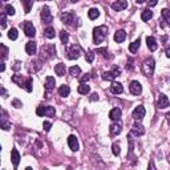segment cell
Instances as JSON below:
<instances>
[{
    "mask_svg": "<svg viewBox=\"0 0 170 170\" xmlns=\"http://www.w3.org/2000/svg\"><path fill=\"white\" fill-rule=\"evenodd\" d=\"M106 35H108V27L106 25L96 27L95 31H93V41H95L96 45H98V44H101L104 41Z\"/></svg>",
    "mask_w": 170,
    "mask_h": 170,
    "instance_id": "6da1fadb",
    "label": "cell"
},
{
    "mask_svg": "<svg viewBox=\"0 0 170 170\" xmlns=\"http://www.w3.org/2000/svg\"><path fill=\"white\" fill-rule=\"evenodd\" d=\"M154 68H155V62H154V60L151 59V57L146 59L144 62H142V65H141V70H142V73H144L145 76H151V74H153Z\"/></svg>",
    "mask_w": 170,
    "mask_h": 170,
    "instance_id": "7a4b0ae2",
    "label": "cell"
},
{
    "mask_svg": "<svg viewBox=\"0 0 170 170\" xmlns=\"http://www.w3.org/2000/svg\"><path fill=\"white\" fill-rule=\"evenodd\" d=\"M81 53H83V51H81V48H80L79 44H73V45L68 49V59L76 60L81 56Z\"/></svg>",
    "mask_w": 170,
    "mask_h": 170,
    "instance_id": "3957f363",
    "label": "cell"
},
{
    "mask_svg": "<svg viewBox=\"0 0 170 170\" xmlns=\"http://www.w3.org/2000/svg\"><path fill=\"white\" fill-rule=\"evenodd\" d=\"M55 85H56L55 79H53L52 76H48L45 79V97L47 98L51 97V93L53 92V89H55Z\"/></svg>",
    "mask_w": 170,
    "mask_h": 170,
    "instance_id": "277c9868",
    "label": "cell"
},
{
    "mask_svg": "<svg viewBox=\"0 0 170 170\" xmlns=\"http://www.w3.org/2000/svg\"><path fill=\"white\" fill-rule=\"evenodd\" d=\"M55 53H56L55 45H52V44L45 45L44 48H41V59H49V57L55 56Z\"/></svg>",
    "mask_w": 170,
    "mask_h": 170,
    "instance_id": "5b68a950",
    "label": "cell"
},
{
    "mask_svg": "<svg viewBox=\"0 0 170 170\" xmlns=\"http://www.w3.org/2000/svg\"><path fill=\"white\" fill-rule=\"evenodd\" d=\"M41 21L45 24H51L53 21V16L51 11H49V7L48 6H44L43 10H41Z\"/></svg>",
    "mask_w": 170,
    "mask_h": 170,
    "instance_id": "8992f818",
    "label": "cell"
},
{
    "mask_svg": "<svg viewBox=\"0 0 170 170\" xmlns=\"http://www.w3.org/2000/svg\"><path fill=\"white\" fill-rule=\"evenodd\" d=\"M145 113H146V110H145L144 106L138 105L137 108L133 110V118L136 120V121H141V120L145 117Z\"/></svg>",
    "mask_w": 170,
    "mask_h": 170,
    "instance_id": "52a82bcc",
    "label": "cell"
},
{
    "mask_svg": "<svg viewBox=\"0 0 170 170\" xmlns=\"http://www.w3.org/2000/svg\"><path fill=\"white\" fill-rule=\"evenodd\" d=\"M23 28H24V32L28 37H33L35 35H36V29H35V27L31 21H25L23 24Z\"/></svg>",
    "mask_w": 170,
    "mask_h": 170,
    "instance_id": "ba28073f",
    "label": "cell"
},
{
    "mask_svg": "<svg viewBox=\"0 0 170 170\" xmlns=\"http://www.w3.org/2000/svg\"><path fill=\"white\" fill-rule=\"evenodd\" d=\"M129 89H130V93H132V95L138 96V95H141V92H142V85L138 83V81H132Z\"/></svg>",
    "mask_w": 170,
    "mask_h": 170,
    "instance_id": "9c48e42d",
    "label": "cell"
},
{
    "mask_svg": "<svg viewBox=\"0 0 170 170\" xmlns=\"http://www.w3.org/2000/svg\"><path fill=\"white\" fill-rule=\"evenodd\" d=\"M126 7H128L126 0H117V2H114L113 4H112V8H113L114 11H122Z\"/></svg>",
    "mask_w": 170,
    "mask_h": 170,
    "instance_id": "30bf717a",
    "label": "cell"
},
{
    "mask_svg": "<svg viewBox=\"0 0 170 170\" xmlns=\"http://www.w3.org/2000/svg\"><path fill=\"white\" fill-rule=\"evenodd\" d=\"M169 106V98L166 95H164V93H161L159 97H158V108L159 109H165Z\"/></svg>",
    "mask_w": 170,
    "mask_h": 170,
    "instance_id": "8fae6325",
    "label": "cell"
},
{
    "mask_svg": "<svg viewBox=\"0 0 170 170\" xmlns=\"http://www.w3.org/2000/svg\"><path fill=\"white\" fill-rule=\"evenodd\" d=\"M132 134L133 136H144L145 134V129H144V126L142 125H140V124H134L133 125V128H132Z\"/></svg>",
    "mask_w": 170,
    "mask_h": 170,
    "instance_id": "7c38bea8",
    "label": "cell"
},
{
    "mask_svg": "<svg viewBox=\"0 0 170 170\" xmlns=\"http://www.w3.org/2000/svg\"><path fill=\"white\" fill-rule=\"evenodd\" d=\"M68 145L70 147V150H73V151L79 150V141H77V138H76V136H69L68 137Z\"/></svg>",
    "mask_w": 170,
    "mask_h": 170,
    "instance_id": "4fadbf2b",
    "label": "cell"
},
{
    "mask_svg": "<svg viewBox=\"0 0 170 170\" xmlns=\"http://www.w3.org/2000/svg\"><path fill=\"white\" fill-rule=\"evenodd\" d=\"M146 44H147V48L150 49L151 52H154L155 49L158 48V44H157V40H155L153 36H149L146 39Z\"/></svg>",
    "mask_w": 170,
    "mask_h": 170,
    "instance_id": "5bb4252c",
    "label": "cell"
},
{
    "mask_svg": "<svg viewBox=\"0 0 170 170\" xmlns=\"http://www.w3.org/2000/svg\"><path fill=\"white\" fill-rule=\"evenodd\" d=\"M109 117H110V120H113V121H120V118H121V109L113 108L109 113Z\"/></svg>",
    "mask_w": 170,
    "mask_h": 170,
    "instance_id": "9a60e30c",
    "label": "cell"
},
{
    "mask_svg": "<svg viewBox=\"0 0 170 170\" xmlns=\"http://www.w3.org/2000/svg\"><path fill=\"white\" fill-rule=\"evenodd\" d=\"M61 21L65 25H70L72 24V21H73V15L72 13H69V12H64L61 15Z\"/></svg>",
    "mask_w": 170,
    "mask_h": 170,
    "instance_id": "2e32d148",
    "label": "cell"
},
{
    "mask_svg": "<svg viewBox=\"0 0 170 170\" xmlns=\"http://www.w3.org/2000/svg\"><path fill=\"white\" fill-rule=\"evenodd\" d=\"M121 130H122V126H121V124H120L118 121L116 124L110 125V134H112V136H117V134L121 133Z\"/></svg>",
    "mask_w": 170,
    "mask_h": 170,
    "instance_id": "e0dca14e",
    "label": "cell"
},
{
    "mask_svg": "<svg viewBox=\"0 0 170 170\" xmlns=\"http://www.w3.org/2000/svg\"><path fill=\"white\" fill-rule=\"evenodd\" d=\"M11 159H12L13 166H15V168L19 166V162H20V154H19V151H17V149H13V150H12V153H11Z\"/></svg>",
    "mask_w": 170,
    "mask_h": 170,
    "instance_id": "ac0fdd59",
    "label": "cell"
},
{
    "mask_svg": "<svg viewBox=\"0 0 170 170\" xmlns=\"http://www.w3.org/2000/svg\"><path fill=\"white\" fill-rule=\"evenodd\" d=\"M36 49H37V45H36V43H35V41L27 43V45H25V52L28 53V55H35V53H36Z\"/></svg>",
    "mask_w": 170,
    "mask_h": 170,
    "instance_id": "d6986e66",
    "label": "cell"
},
{
    "mask_svg": "<svg viewBox=\"0 0 170 170\" xmlns=\"http://www.w3.org/2000/svg\"><path fill=\"white\" fill-rule=\"evenodd\" d=\"M110 91L112 93H114V95H120V93L124 92V88H122V84L121 83H113L110 87Z\"/></svg>",
    "mask_w": 170,
    "mask_h": 170,
    "instance_id": "ffe728a7",
    "label": "cell"
},
{
    "mask_svg": "<svg viewBox=\"0 0 170 170\" xmlns=\"http://www.w3.org/2000/svg\"><path fill=\"white\" fill-rule=\"evenodd\" d=\"M125 39H126V32H125V31L120 29L114 33V41L116 43H122Z\"/></svg>",
    "mask_w": 170,
    "mask_h": 170,
    "instance_id": "44dd1931",
    "label": "cell"
},
{
    "mask_svg": "<svg viewBox=\"0 0 170 170\" xmlns=\"http://www.w3.org/2000/svg\"><path fill=\"white\" fill-rule=\"evenodd\" d=\"M55 72L57 76H64L65 72H66V68H65V64H62V62H59V64L55 65Z\"/></svg>",
    "mask_w": 170,
    "mask_h": 170,
    "instance_id": "7402d4cb",
    "label": "cell"
},
{
    "mask_svg": "<svg viewBox=\"0 0 170 170\" xmlns=\"http://www.w3.org/2000/svg\"><path fill=\"white\" fill-rule=\"evenodd\" d=\"M44 36H45L47 39H53L56 36V31L53 27H47L45 29H44Z\"/></svg>",
    "mask_w": 170,
    "mask_h": 170,
    "instance_id": "603a6c76",
    "label": "cell"
},
{
    "mask_svg": "<svg viewBox=\"0 0 170 170\" xmlns=\"http://www.w3.org/2000/svg\"><path fill=\"white\" fill-rule=\"evenodd\" d=\"M69 93H70V88L68 87V85H61V87L59 88V95H60L61 97L69 96Z\"/></svg>",
    "mask_w": 170,
    "mask_h": 170,
    "instance_id": "cb8c5ba5",
    "label": "cell"
},
{
    "mask_svg": "<svg viewBox=\"0 0 170 170\" xmlns=\"http://www.w3.org/2000/svg\"><path fill=\"white\" fill-rule=\"evenodd\" d=\"M141 45V41H140V39H137V40H134V41L129 45V51H130V53H136L138 51V48H140Z\"/></svg>",
    "mask_w": 170,
    "mask_h": 170,
    "instance_id": "d4e9b609",
    "label": "cell"
},
{
    "mask_svg": "<svg viewBox=\"0 0 170 170\" xmlns=\"http://www.w3.org/2000/svg\"><path fill=\"white\" fill-rule=\"evenodd\" d=\"M3 113H4V117H2V121H0V125H2V129L3 130H8V129H11V122H8L7 121V117H6V112L3 110Z\"/></svg>",
    "mask_w": 170,
    "mask_h": 170,
    "instance_id": "484cf974",
    "label": "cell"
},
{
    "mask_svg": "<svg viewBox=\"0 0 170 170\" xmlns=\"http://www.w3.org/2000/svg\"><path fill=\"white\" fill-rule=\"evenodd\" d=\"M117 77V76L114 74L113 70H110V72H104L102 73V79L105 80V81H113V80Z\"/></svg>",
    "mask_w": 170,
    "mask_h": 170,
    "instance_id": "4316f807",
    "label": "cell"
},
{
    "mask_svg": "<svg viewBox=\"0 0 170 170\" xmlns=\"http://www.w3.org/2000/svg\"><path fill=\"white\" fill-rule=\"evenodd\" d=\"M88 16H89V19H91V20H95V19H97V17L100 16V11H98L97 8H91L89 12H88Z\"/></svg>",
    "mask_w": 170,
    "mask_h": 170,
    "instance_id": "83f0119b",
    "label": "cell"
},
{
    "mask_svg": "<svg viewBox=\"0 0 170 170\" xmlns=\"http://www.w3.org/2000/svg\"><path fill=\"white\" fill-rule=\"evenodd\" d=\"M80 73H81V69H80V66L77 65H73L69 68V74L73 76V77H77V76H80Z\"/></svg>",
    "mask_w": 170,
    "mask_h": 170,
    "instance_id": "f1b7e54d",
    "label": "cell"
},
{
    "mask_svg": "<svg viewBox=\"0 0 170 170\" xmlns=\"http://www.w3.org/2000/svg\"><path fill=\"white\" fill-rule=\"evenodd\" d=\"M21 2H23V6H24V12L29 13L31 8H32V4H33V0H21Z\"/></svg>",
    "mask_w": 170,
    "mask_h": 170,
    "instance_id": "f546056e",
    "label": "cell"
},
{
    "mask_svg": "<svg viewBox=\"0 0 170 170\" xmlns=\"http://www.w3.org/2000/svg\"><path fill=\"white\" fill-rule=\"evenodd\" d=\"M151 17H153V12H151L150 10H145L144 12H142V15H141V19L144 21H149Z\"/></svg>",
    "mask_w": 170,
    "mask_h": 170,
    "instance_id": "4dcf8cb0",
    "label": "cell"
},
{
    "mask_svg": "<svg viewBox=\"0 0 170 170\" xmlns=\"http://www.w3.org/2000/svg\"><path fill=\"white\" fill-rule=\"evenodd\" d=\"M77 91H79L80 95H88L89 91H91V88H89V85H87V84H81Z\"/></svg>",
    "mask_w": 170,
    "mask_h": 170,
    "instance_id": "1f68e13d",
    "label": "cell"
},
{
    "mask_svg": "<svg viewBox=\"0 0 170 170\" xmlns=\"http://www.w3.org/2000/svg\"><path fill=\"white\" fill-rule=\"evenodd\" d=\"M12 81L16 83L17 85H20V87H24V84H25V81H23V77H21V74L12 76Z\"/></svg>",
    "mask_w": 170,
    "mask_h": 170,
    "instance_id": "d6a6232c",
    "label": "cell"
},
{
    "mask_svg": "<svg viewBox=\"0 0 170 170\" xmlns=\"http://www.w3.org/2000/svg\"><path fill=\"white\" fill-rule=\"evenodd\" d=\"M56 114V110L53 106H45V117H53Z\"/></svg>",
    "mask_w": 170,
    "mask_h": 170,
    "instance_id": "836d02e7",
    "label": "cell"
},
{
    "mask_svg": "<svg viewBox=\"0 0 170 170\" xmlns=\"http://www.w3.org/2000/svg\"><path fill=\"white\" fill-rule=\"evenodd\" d=\"M60 39H61V43L62 44H66L68 43V40H69V35L66 31H61L60 32Z\"/></svg>",
    "mask_w": 170,
    "mask_h": 170,
    "instance_id": "e575fe53",
    "label": "cell"
},
{
    "mask_svg": "<svg viewBox=\"0 0 170 170\" xmlns=\"http://www.w3.org/2000/svg\"><path fill=\"white\" fill-rule=\"evenodd\" d=\"M17 36H19V33H17V29H16V28H11L10 32H8V37H10L11 40H16Z\"/></svg>",
    "mask_w": 170,
    "mask_h": 170,
    "instance_id": "d590c367",
    "label": "cell"
},
{
    "mask_svg": "<svg viewBox=\"0 0 170 170\" xmlns=\"http://www.w3.org/2000/svg\"><path fill=\"white\" fill-rule=\"evenodd\" d=\"M162 17H164V21H168V23H170V10H168V8H164V10H162Z\"/></svg>",
    "mask_w": 170,
    "mask_h": 170,
    "instance_id": "8d00e7d4",
    "label": "cell"
},
{
    "mask_svg": "<svg viewBox=\"0 0 170 170\" xmlns=\"http://www.w3.org/2000/svg\"><path fill=\"white\" fill-rule=\"evenodd\" d=\"M32 84H33V81H32V79H31V77H28V79L25 80L24 87L27 89V92H32Z\"/></svg>",
    "mask_w": 170,
    "mask_h": 170,
    "instance_id": "74e56055",
    "label": "cell"
},
{
    "mask_svg": "<svg viewBox=\"0 0 170 170\" xmlns=\"http://www.w3.org/2000/svg\"><path fill=\"white\" fill-rule=\"evenodd\" d=\"M85 59H87L88 62H93V60H95V52H92V51H89L85 53Z\"/></svg>",
    "mask_w": 170,
    "mask_h": 170,
    "instance_id": "f35d334b",
    "label": "cell"
},
{
    "mask_svg": "<svg viewBox=\"0 0 170 170\" xmlns=\"http://www.w3.org/2000/svg\"><path fill=\"white\" fill-rule=\"evenodd\" d=\"M36 114L39 116V117H43V116H45V106H43V105L37 106V109H36Z\"/></svg>",
    "mask_w": 170,
    "mask_h": 170,
    "instance_id": "ab89813d",
    "label": "cell"
},
{
    "mask_svg": "<svg viewBox=\"0 0 170 170\" xmlns=\"http://www.w3.org/2000/svg\"><path fill=\"white\" fill-rule=\"evenodd\" d=\"M6 13L7 15H10V16H13L15 15V8L8 4V6H6Z\"/></svg>",
    "mask_w": 170,
    "mask_h": 170,
    "instance_id": "60d3db41",
    "label": "cell"
},
{
    "mask_svg": "<svg viewBox=\"0 0 170 170\" xmlns=\"http://www.w3.org/2000/svg\"><path fill=\"white\" fill-rule=\"evenodd\" d=\"M112 151H113V154L114 155H118L120 154V145L118 144H113V146H112Z\"/></svg>",
    "mask_w": 170,
    "mask_h": 170,
    "instance_id": "b9f144b4",
    "label": "cell"
},
{
    "mask_svg": "<svg viewBox=\"0 0 170 170\" xmlns=\"http://www.w3.org/2000/svg\"><path fill=\"white\" fill-rule=\"evenodd\" d=\"M0 47H2V57H3V59H6L7 55H8V48L4 45V44H2Z\"/></svg>",
    "mask_w": 170,
    "mask_h": 170,
    "instance_id": "7bdbcfd3",
    "label": "cell"
},
{
    "mask_svg": "<svg viewBox=\"0 0 170 170\" xmlns=\"http://www.w3.org/2000/svg\"><path fill=\"white\" fill-rule=\"evenodd\" d=\"M12 105L15 106V108H21V106H23V104H21V101H19V100H17V98H15V100L12 101Z\"/></svg>",
    "mask_w": 170,
    "mask_h": 170,
    "instance_id": "ee69618b",
    "label": "cell"
},
{
    "mask_svg": "<svg viewBox=\"0 0 170 170\" xmlns=\"http://www.w3.org/2000/svg\"><path fill=\"white\" fill-rule=\"evenodd\" d=\"M43 126H44V130H45V132H49V130H51V128H52V124L48 122V121H45V122L43 124Z\"/></svg>",
    "mask_w": 170,
    "mask_h": 170,
    "instance_id": "f6af8a7d",
    "label": "cell"
},
{
    "mask_svg": "<svg viewBox=\"0 0 170 170\" xmlns=\"http://www.w3.org/2000/svg\"><path fill=\"white\" fill-rule=\"evenodd\" d=\"M6 27H7V19H6V15L3 13V15H2V28L4 29Z\"/></svg>",
    "mask_w": 170,
    "mask_h": 170,
    "instance_id": "bcb514c9",
    "label": "cell"
},
{
    "mask_svg": "<svg viewBox=\"0 0 170 170\" xmlns=\"http://www.w3.org/2000/svg\"><path fill=\"white\" fill-rule=\"evenodd\" d=\"M89 79H91V76H89V73L88 74H85V76H83V77L81 79H80V81H81V84H85V83H87L88 81V80Z\"/></svg>",
    "mask_w": 170,
    "mask_h": 170,
    "instance_id": "7dc6e473",
    "label": "cell"
},
{
    "mask_svg": "<svg viewBox=\"0 0 170 170\" xmlns=\"http://www.w3.org/2000/svg\"><path fill=\"white\" fill-rule=\"evenodd\" d=\"M147 4H149V7H154V6H157V3H158V0H146Z\"/></svg>",
    "mask_w": 170,
    "mask_h": 170,
    "instance_id": "c3c4849f",
    "label": "cell"
},
{
    "mask_svg": "<svg viewBox=\"0 0 170 170\" xmlns=\"http://www.w3.org/2000/svg\"><path fill=\"white\" fill-rule=\"evenodd\" d=\"M21 68V62L20 61H15L13 62V69L17 70V69H20Z\"/></svg>",
    "mask_w": 170,
    "mask_h": 170,
    "instance_id": "681fc988",
    "label": "cell"
},
{
    "mask_svg": "<svg viewBox=\"0 0 170 170\" xmlns=\"http://www.w3.org/2000/svg\"><path fill=\"white\" fill-rule=\"evenodd\" d=\"M113 72H114L116 76H120V74H121V68H120V66H114V68H113Z\"/></svg>",
    "mask_w": 170,
    "mask_h": 170,
    "instance_id": "f907efd6",
    "label": "cell"
},
{
    "mask_svg": "<svg viewBox=\"0 0 170 170\" xmlns=\"http://www.w3.org/2000/svg\"><path fill=\"white\" fill-rule=\"evenodd\" d=\"M126 69H128V70H132V69H133V60H128Z\"/></svg>",
    "mask_w": 170,
    "mask_h": 170,
    "instance_id": "816d5d0a",
    "label": "cell"
},
{
    "mask_svg": "<svg viewBox=\"0 0 170 170\" xmlns=\"http://www.w3.org/2000/svg\"><path fill=\"white\" fill-rule=\"evenodd\" d=\"M96 53H101V55H104V56H105V53H106V48H100V49H97Z\"/></svg>",
    "mask_w": 170,
    "mask_h": 170,
    "instance_id": "f5cc1de1",
    "label": "cell"
},
{
    "mask_svg": "<svg viewBox=\"0 0 170 170\" xmlns=\"http://www.w3.org/2000/svg\"><path fill=\"white\" fill-rule=\"evenodd\" d=\"M91 100H92V101H97V100H98V95H97V93H93L92 97H91Z\"/></svg>",
    "mask_w": 170,
    "mask_h": 170,
    "instance_id": "db71d44e",
    "label": "cell"
},
{
    "mask_svg": "<svg viewBox=\"0 0 170 170\" xmlns=\"http://www.w3.org/2000/svg\"><path fill=\"white\" fill-rule=\"evenodd\" d=\"M2 95H3V97H7V91L4 88H2Z\"/></svg>",
    "mask_w": 170,
    "mask_h": 170,
    "instance_id": "11a10c76",
    "label": "cell"
},
{
    "mask_svg": "<svg viewBox=\"0 0 170 170\" xmlns=\"http://www.w3.org/2000/svg\"><path fill=\"white\" fill-rule=\"evenodd\" d=\"M166 56L170 59V48H168V49H166Z\"/></svg>",
    "mask_w": 170,
    "mask_h": 170,
    "instance_id": "9f6ffc18",
    "label": "cell"
},
{
    "mask_svg": "<svg viewBox=\"0 0 170 170\" xmlns=\"http://www.w3.org/2000/svg\"><path fill=\"white\" fill-rule=\"evenodd\" d=\"M166 120H168V122H169V125H170V113L166 114Z\"/></svg>",
    "mask_w": 170,
    "mask_h": 170,
    "instance_id": "6f0895ef",
    "label": "cell"
},
{
    "mask_svg": "<svg viewBox=\"0 0 170 170\" xmlns=\"http://www.w3.org/2000/svg\"><path fill=\"white\" fill-rule=\"evenodd\" d=\"M4 69H6V64H4V62H2V72H4Z\"/></svg>",
    "mask_w": 170,
    "mask_h": 170,
    "instance_id": "680465c9",
    "label": "cell"
},
{
    "mask_svg": "<svg viewBox=\"0 0 170 170\" xmlns=\"http://www.w3.org/2000/svg\"><path fill=\"white\" fill-rule=\"evenodd\" d=\"M144 2H145V0H136V3H137V4H142Z\"/></svg>",
    "mask_w": 170,
    "mask_h": 170,
    "instance_id": "91938a15",
    "label": "cell"
},
{
    "mask_svg": "<svg viewBox=\"0 0 170 170\" xmlns=\"http://www.w3.org/2000/svg\"><path fill=\"white\" fill-rule=\"evenodd\" d=\"M69 2H72V3H76V2H79V0H69Z\"/></svg>",
    "mask_w": 170,
    "mask_h": 170,
    "instance_id": "94428289",
    "label": "cell"
},
{
    "mask_svg": "<svg viewBox=\"0 0 170 170\" xmlns=\"http://www.w3.org/2000/svg\"><path fill=\"white\" fill-rule=\"evenodd\" d=\"M3 2H8V0H3Z\"/></svg>",
    "mask_w": 170,
    "mask_h": 170,
    "instance_id": "6125c7cd",
    "label": "cell"
}]
</instances>
